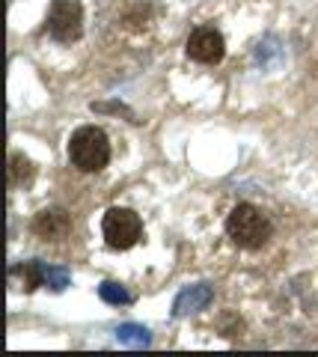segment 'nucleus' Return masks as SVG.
Returning a JSON list of instances; mask_svg holds the SVG:
<instances>
[{
    "mask_svg": "<svg viewBox=\"0 0 318 357\" xmlns=\"http://www.w3.org/2000/svg\"><path fill=\"white\" fill-rule=\"evenodd\" d=\"M226 236L232 238L238 248L244 250H259L265 248L273 236V223L268 211H262L253 203H238L226 218Z\"/></svg>",
    "mask_w": 318,
    "mask_h": 357,
    "instance_id": "obj_1",
    "label": "nucleus"
},
{
    "mask_svg": "<svg viewBox=\"0 0 318 357\" xmlns=\"http://www.w3.org/2000/svg\"><path fill=\"white\" fill-rule=\"evenodd\" d=\"M69 158L81 173H98L111 161V140L95 126H84L69 137Z\"/></svg>",
    "mask_w": 318,
    "mask_h": 357,
    "instance_id": "obj_2",
    "label": "nucleus"
},
{
    "mask_svg": "<svg viewBox=\"0 0 318 357\" xmlns=\"http://www.w3.org/2000/svg\"><path fill=\"white\" fill-rule=\"evenodd\" d=\"M102 232H104V241L111 244L113 250H128L140 241V236H143V220H140L137 211L113 206V208L104 211Z\"/></svg>",
    "mask_w": 318,
    "mask_h": 357,
    "instance_id": "obj_3",
    "label": "nucleus"
},
{
    "mask_svg": "<svg viewBox=\"0 0 318 357\" xmlns=\"http://www.w3.org/2000/svg\"><path fill=\"white\" fill-rule=\"evenodd\" d=\"M84 30L81 0H54L48 9V33L57 42H74Z\"/></svg>",
    "mask_w": 318,
    "mask_h": 357,
    "instance_id": "obj_4",
    "label": "nucleus"
},
{
    "mask_svg": "<svg viewBox=\"0 0 318 357\" xmlns=\"http://www.w3.org/2000/svg\"><path fill=\"white\" fill-rule=\"evenodd\" d=\"M188 57L193 63H202V66H214L223 60L226 54V42L221 36V30L214 27H196L191 36H188V45H184Z\"/></svg>",
    "mask_w": 318,
    "mask_h": 357,
    "instance_id": "obj_5",
    "label": "nucleus"
},
{
    "mask_svg": "<svg viewBox=\"0 0 318 357\" xmlns=\"http://www.w3.org/2000/svg\"><path fill=\"white\" fill-rule=\"evenodd\" d=\"M30 232L42 241H63L72 232V218L63 208H42L30 223Z\"/></svg>",
    "mask_w": 318,
    "mask_h": 357,
    "instance_id": "obj_6",
    "label": "nucleus"
},
{
    "mask_svg": "<svg viewBox=\"0 0 318 357\" xmlns=\"http://www.w3.org/2000/svg\"><path fill=\"white\" fill-rule=\"evenodd\" d=\"M208 301H212V286H191V289H184V292L175 298V304H173V316L175 319H182V316H188V312H196V310H202L208 307Z\"/></svg>",
    "mask_w": 318,
    "mask_h": 357,
    "instance_id": "obj_7",
    "label": "nucleus"
},
{
    "mask_svg": "<svg viewBox=\"0 0 318 357\" xmlns=\"http://www.w3.org/2000/svg\"><path fill=\"white\" fill-rule=\"evenodd\" d=\"M33 176H36V170H33V161L24 158V155H13L9 158V185L18 188V185H30Z\"/></svg>",
    "mask_w": 318,
    "mask_h": 357,
    "instance_id": "obj_8",
    "label": "nucleus"
},
{
    "mask_svg": "<svg viewBox=\"0 0 318 357\" xmlns=\"http://www.w3.org/2000/svg\"><path fill=\"white\" fill-rule=\"evenodd\" d=\"M13 277H21V289L33 292L36 286H42V262H18L13 268Z\"/></svg>",
    "mask_w": 318,
    "mask_h": 357,
    "instance_id": "obj_9",
    "label": "nucleus"
},
{
    "mask_svg": "<svg viewBox=\"0 0 318 357\" xmlns=\"http://www.w3.org/2000/svg\"><path fill=\"white\" fill-rule=\"evenodd\" d=\"M116 340L125 345H149V331L143 325H119Z\"/></svg>",
    "mask_w": 318,
    "mask_h": 357,
    "instance_id": "obj_10",
    "label": "nucleus"
},
{
    "mask_svg": "<svg viewBox=\"0 0 318 357\" xmlns=\"http://www.w3.org/2000/svg\"><path fill=\"white\" fill-rule=\"evenodd\" d=\"M42 286H51L54 292H63L69 286V271L65 268H51L42 262Z\"/></svg>",
    "mask_w": 318,
    "mask_h": 357,
    "instance_id": "obj_11",
    "label": "nucleus"
},
{
    "mask_svg": "<svg viewBox=\"0 0 318 357\" xmlns=\"http://www.w3.org/2000/svg\"><path fill=\"white\" fill-rule=\"evenodd\" d=\"M98 295H102V301H107V304H131V295H128V289L125 286H119L113 280H107L98 286Z\"/></svg>",
    "mask_w": 318,
    "mask_h": 357,
    "instance_id": "obj_12",
    "label": "nucleus"
}]
</instances>
